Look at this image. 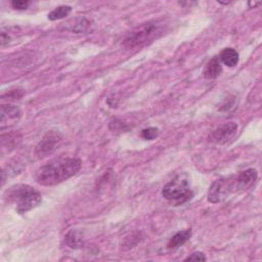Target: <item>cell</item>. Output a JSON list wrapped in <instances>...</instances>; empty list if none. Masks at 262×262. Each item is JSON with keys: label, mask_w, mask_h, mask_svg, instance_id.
<instances>
[{"label": "cell", "mask_w": 262, "mask_h": 262, "mask_svg": "<svg viewBox=\"0 0 262 262\" xmlns=\"http://www.w3.org/2000/svg\"><path fill=\"white\" fill-rule=\"evenodd\" d=\"M4 199L19 214L36 208L42 201L41 194L28 184H16L9 187L4 194Z\"/></svg>", "instance_id": "obj_2"}, {"label": "cell", "mask_w": 262, "mask_h": 262, "mask_svg": "<svg viewBox=\"0 0 262 262\" xmlns=\"http://www.w3.org/2000/svg\"><path fill=\"white\" fill-rule=\"evenodd\" d=\"M221 72H222V67L219 58L213 57L206 64L203 72V76L205 79H215L221 74Z\"/></svg>", "instance_id": "obj_10"}, {"label": "cell", "mask_w": 262, "mask_h": 262, "mask_svg": "<svg viewBox=\"0 0 262 262\" xmlns=\"http://www.w3.org/2000/svg\"><path fill=\"white\" fill-rule=\"evenodd\" d=\"M228 177L220 178L214 181L208 191V201L212 204H216L224 200L228 194H230Z\"/></svg>", "instance_id": "obj_8"}, {"label": "cell", "mask_w": 262, "mask_h": 262, "mask_svg": "<svg viewBox=\"0 0 262 262\" xmlns=\"http://www.w3.org/2000/svg\"><path fill=\"white\" fill-rule=\"evenodd\" d=\"M162 194L168 201L175 202L176 204H182L192 196V191L189 188L188 180L178 176L169 181L163 187Z\"/></svg>", "instance_id": "obj_3"}, {"label": "cell", "mask_w": 262, "mask_h": 262, "mask_svg": "<svg viewBox=\"0 0 262 262\" xmlns=\"http://www.w3.org/2000/svg\"><path fill=\"white\" fill-rule=\"evenodd\" d=\"M230 177H231L230 185H231L232 192H236V191H245L250 187H252L257 180L258 174L255 169H247Z\"/></svg>", "instance_id": "obj_6"}, {"label": "cell", "mask_w": 262, "mask_h": 262, "mask_svg": "<svg viewBox=\"0 0 262 262\" xmlns=\"http://www.w3.org/2000/svg\"><path fill=\"white\" fill-rule=\"evenodd\" d=\"M156 32H158V26L155 23L147 21L134 28L125 37L123 44L127 48H134L140 46L150 40Z\"/></svg>", "instance_id": "obj_4"}, {"label": "cell", "mask_w": 262, "mask_h": 262, "mask_svg": "<svg viewBox=\"0 0 262 262\" xmlns=\"http://www.w3.org/2000/svg\"><path fill=\"white\" fill-rule=\"evenodd\" d=\"M206 256L202 252H194L184 259V261H206Z\"/></svg>", "instance_id": "obj_16"}, {"label": "cell", "mask_w": 262, "mask_h": 262, "mask_svg": "<svg viewBox=\"0 0 262 262\" xmlns=\"http://www.w3.org/2000/svg\"><path fill=\"white\" fill-rule=\"evenodd\" d=\"M29 1H23V0H14L11 2V5L15 9H27L29 6Z\"/></svg>", "instance_id": "obj_17"}, {"label": "cell", "mask_w": 262, "mask_h": 262, "mask_svg": "<svg viewBox=\"0 0 262 262\" xmlns=\"http://www.w3.org/2000/svg\"><path fill=\"white\" fill-rule=\"evenodd\" d=\"M81 168V161L77 158H60L41 166L36 174V181L44 186L56 185L74 176Z\"/></svg>", "instance_id": "obj_1"}, {"label": "cell", "mask_w": 262, "mask_h": 262, "mask_svg": "<svg viewBox=\"0 0 262 262\" xmlns=\"http://www.w3.org/2000/svg\"><path fill=\"white\" fill-rule=\"evenodd\" d=\"M62 141V134L57 130L47 131L35 147V156L38 159L46 158L52 155L60 145Z\"/></svg>", "instance_id": "obj_5"}, {"label": "cell", "mask_w": 262, "mask_h": 262, "mask_svg": "<svg viewBox=\"0 0 262 262\" xmlns=\"http://www.w3.org/2000/svg\"><path fill=\"white\" fill-rule=\"evenodd\" d=\"M20 117V111L16 105L2 104L1 105V128L8 127L11 123L13 124Z\"/></svg>", "instance_id": "obj_9"}, {"label": "cell", "mask_w": 262, "mask_h": 262, "mask_svg": "<svg viewBox=\"0 0 262 262\" xmlns=\"http://www.w3.org/2000/svg\"><path fill=\"white\" fill-rule=\"evenodd\" d=\"M219 60L230 68H233L238 62V53L233 48H224L219 54Z\"/></svg>", "instance_id": "obj_11"}, {"label": "cell", "mask_w": 262, "mask_h": 262, "mask_svg": "<svg viewBox=\"0 0 262 262\" xmlns=\"http://www.w3.org/2000/svg\"><path fill=\"white\" fill-rule=\"evenodd\" d=\"M190 236H191V230L190 229H185V230L178 231L177 233H175L171 237L167 247H168V249L178 248V247L182 246L183 244H185L190 238Z\"/></svg>", "instance_id": "obj_12"}, {"label": "cell", "mask_w": 262, "mask_h": 262, "mask_svg": "<svg viewBox=\"0 0 262 262\" xmlns=\"http://www.w3.org/2000/svg\"><path fill=\"white\" fill-rule=\"evenodd\" d=\"M159 135V129L156 127H148L141 131V137L145 140H152Z\"/></svg>", "instance_id": "obj_15"}, {"label": "cell", "mask_w": 262, "mask_h": 262, "mask_svg": "<svg viewBox=\"0 0 262 262\" xmlns=\"http://www.w3.org/2000/svg\"><path fill=\"white\" fill-rule=\"evenodd\" d=\"M72 7L69 5H60L56 8H54L53 10H51L48 14V19L50 20H56V19H60L63 18L66 16L69 15V13L71 12Z\"/></svg>", "instance_id": "obj_13"}, {"label": "cell", "mask_w": 262, "mask_h": 262, "mask_svg": "<svg viewBox=\"0 0 262 262\" xmlns=\"http://www.w3.org/2000/svg\"><path fill=\"white\" fill-rule=\"evenodd\" d=\"M66 242L69 245V247L71 248H78L81 246L82 244V237L81 235H79V233L77 231H70L67 235H66Z\"/></svg>", "instance_id": "obj_14"}, {"label": "cell", "mask_w": 262, "mask_h": 262, "mask_svg": "<svg viewBox=\"0 0 262 262\" xmlns=\"http://www.w3.org/2000/svg\"><path fill=\"white\" fill-rule=\"evenodd\" d=\"M237 130V124L234 122H227L219 127H217L215 130H213L209 136L208 139L210 142L217 143V144H223L227 142L236 132Z\"/></svg>", "instance_id": "obj_7"}]
</instances>
